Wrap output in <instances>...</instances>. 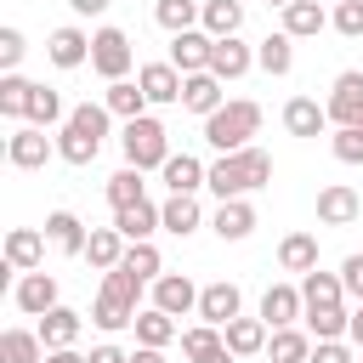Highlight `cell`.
Wrapping results in <instances>:
<instances>
[{"label": "cell", "instance_id": "obj_22", "mask_svg": "<svg viewBox=\"0 0 363 363\" xmlns=\"http://www.w3.org/2000/svg\"><path fill=\"white\" fill-rule=\"evenodd\" d=\"M221 102H227V96H221V79H216V74H187V79H182V108H187V113L210 119Z\"/></svg>", "mask_w": 363, "mask_h": 363}, {"label": "cell", "instance_id": "obj_5", "mask_svg": "<svg viewBox=\"0 0 363 363\" xmlns=\"http://www.w3.org/2000/svg\"><path fill=\"white\" fill-rule=\"evenodd\" d=\"M91 68H96L108 85L125 79V74H130V34L113 28V23H102V28L91 34Z\"/></svg>", "mask_w": 363, "mask_h": 363}, {"label": "cell", "instance_id": "obj_25", "mask_svg": "<svg viewBox=\"0 0 363 363\" xmlns=\"http://www.w3.org/2000/svg\"><path fill=\"white\" fill-rule=\"evenodd\" d=\"M159 176H164V187H170V193H199V187L210 182V164H199L193 153H170Z\"/></svg>", "mask_w": 363, "mask_h": 363}, {"label": "cell", "instance_id": "obj_2", "mask_svg": "<svg viewBox=\"0 0 363 363\" xmlns=\"http://www.w3.org/2000/svg\"><path fill=\"white\" fill-rule=\"evenodd\" d=\"M142 301V278L136 272H125V267H113V272H102V289H96V301H91V323L96 329H130L136 323V306Z\"/></svg>", "mask_w": 363, "mask_h": 363}, {"label": "cell", "instance_id": "obj_10", "mask_svg": "<svg viewBox=\"0 0 363 363\" xmlns=\"http://www.w3.org/2000/svg\"><path fill=\"white\" fill-rule=\"evenodd\" d=\"M153 306L170 318H187V312H199V284L187 272H164V278H153Z\"/></svg>", "mask_w": 363, "mask_h": 363}, {"label": "cell", "instance_id": "obj_37", "mask_svg": "<svg viewBox=\"0 0 363 363\" xmlns=\"http://www.w3.org/2000/svg\"><path fill=\"white\" fill-rule=\"evenodd\" d=\"M0 363H45L40 329H6L0 335Z\"/></svg>", "mask_w": 363, "mask_h": 363}, {"label": "cell", "instance_id": "obj_46", "mask_svg": "<svg viewBox=\"0 0 363 363\" xmlns=\"http://www.w3.org/2000/svg\"><path fill=\"white\" fill-rule=\"evenodd\" d=\"M23 51H28V40H23V28H0V68L6 74H17V62H23Z\"/></svg>", "mask_w": 363, "mask_h": 363}, {"label": "cell", "instance_id": "obj_17", "mask_svg": "<svg viewBox=\"0 0 363 363\" xmlns=\"http://www.w3.org/2000/svg\"><path fill=\"white\" fill-rule=\"evenodd\" d=\"M45 57H51L57 68H79V62H91V34H85V28H74V23H62V28H51Z\"/></svg>", "mask_w": 363, "mask_h": 363}, {"label": "cell", "instance_id": "obj_53", "mask_svg": "<svg viewBox=\"0 0 363 363\" xmlns=\"http://www.w3.org/2000/svg\"><path fill=\"white\" fill-rule=\"evenodd\" d=\"M45 363H85V352H74V346H62V352H45Z\"/></svg>", "mask_w": 363, "mask_h": 363}, {"label": "cell", "instance_id": "obj_28", "mask_svg": "<svg viewBox=\"0 0 363 363\" xmlns=\"http://www.w3.org/2000/svg\"><path fill=\"white\" fill-rule=\"evenodd\" d=\"M301 301H306V312H318V306H346V284H340V272H306L301 278Z\"/></svg>", "mask_w": 363, "mask_h": 363}, {"label": "cell", "instance_id": "obj_4", "mask_svg": "<svg viewBox=\"0 0 363 363\" xmlns=\"http://www.w3.org/2000/svg\"><path fill=\"white\" fill-rule=\"evenodd\" d=\"M119 147H125V164H136V170H164V159H170V130H164L153 113H142V119L125 125Z\"/></svg>", "mask_w": 363, "mask_h": 363}, {"label": "cell", "instance_id": "obj_41", "mask_svg": "<svg viewBox=\"0 0 363 363\" xmlns=\"http://www.w3.org/2000/svg\"><path fill=\"white\" fill-rule=\"evenodd\" d=\"M28 96H34V79L0 74V113H6V119H28Z\"/></svg>", "mask_w": 363, "mask_h": 363}, {"label": "cell", "instance_id": "obj_24", "mask_svg": "<svg viewBox=\"0 0 363 363\" xmlns=\"http://www.w3.org/2000/svg\"><path fill=\"white\" fill-rule=\"evenodd\" d=\"M136 85L147 91V102H182V74L170 62H142L136 68Z\"/></svg>", "mask_w": 363, "mask_h": 363}, {"label": "cell", "instance_id": "obj_16", "mask_svg": "<svg viewBox=\"0 0 363 363\" xmlns=\"http://www.w3.org/2000/svg\"><path fill=\"white\" fill-rule=\"evenodd\" d=\"M45 261V233L40 227H11L6 233V267L11 272H40Z\"/></svg>", "mask_w": 363, "mask_h": 363}, {"label": "cell", "instance_id": "obj_19", "mask_svg": "<svg viewBox=\"0 0 363 363\" xmlns=\"http://www.w3.org/2000/svg\"><path fill=\"white\" fill-rule=\"evenodd\" d=\"M284 130L289 136H323L329 130V108L318 96H289L284 102Z\"/></svg>", "mask_w": 363, "mask_h": 363}, {"label": "cell", "instance_id": "obj_35", "mask_svg": "<svg viewBox=\"0 0 363 363\" xmlns=\"http://www.w3.org/2000/svg\"><path fill=\"white\" fill-rule=\"evenodd\" d=\"M130 329H136V346H159V352H164V346L176 340V318H170V312H159V306H142Z\"/></svg>", "mask_w": 363, "mask_h": 363}, {"label": "cell", "instance_id": "obj_29", "mask_svg": "<svg viewBox=\"0 0 363 363\" xmlns=\"http://www.w3.org/2000/svg\"><path fill=\"white\" fill-rule=\"evenodd\" d=\"M79 312L74 306H51L45 318H40V340H45V352H62V346H74L79 340Z\"/></svg>", "mask_w": 363, "mask_h": 363}, {"label": "cell", "instance_id": "obj_1", "mask_svg": "<svg viewBox=\"0 0 363 363\" xmlns=\"http://www.w3.org/2000/svg\"><path fill=\"white\" fill-rule=\"evenodd\" d=\"M272 182V153L267 147H244V153H221L216 164H210V193L227 204V199H250L255 187H267Z\"/></svg>", "mask_w": 363, "mask_h": 363}, {"label": "cell", "instance_id": "obj_44", "mask_svg": "<svg viewBox=\"0 0 363 363\" xmlns=\"http://www.w3.org/2000/svg\"><path fill=\"white\" fill-rule=\"evenodd\" d=\"M119 267H125V272H136L142 284H153V278H164V255H159L153 244H130Z\"/></svg>", "mask_w": 363, "mask_h": 363}, {"label": "cell", "instance_id": "obj_13", "mask_svg": "<svg viewBox=\"0 0 363 363\" xmlns=\"http://www.w3.org/2000/svg\"><path fill=\"white\" fill-rule=\"evenodd\" d=\"M182 357H187V363H238V357L227 352V340H221L216 323H193V329H182Z\"/></svg>", "mask_w": 363, "mask_h": 363}, {"label": "cell", "instance_id": "obj_45", "mask_svg": "<svg viewBox=\"0 0 363 363\" xmlns=\"http://www.w3.org/2000/svg\"><path fill=\"white\" fill-rule=\"evenodd\" d=\"M329 147H335L340 164H363V125H340V130L329 136Z\"/></svg>", "mask_w": 363, "mask_h": 363}, {"label": "cell", "instance_id": "obj_43", "mask_svg": "<svg viewBox=\"0 0 363 363\" xmlns=\"http://www.w3.org/2000/svg\"><path fill=\"white\" fill-rule=\"evenodd\" d=\"M352 329V312L346 306H318V312H306V335L312 340H340Z\"/></svg>", "mask_w": 363, "mask_h": 363}, {"label": "cell", "instance_id": "obj_11", "mask_svg": "<svg viewBox=\"0 0 363 363\" xmlns=\"http://www.w3.org/2000/svg\"><path fill=\"white\" fill-rule=\"evenodd\" d=\"M238 306H244V295H238V284H227V278H216V284L199 289V318L216 323V329H227L233 318H244Z\"/></svg>", "mask_w": 363, "mask_h": 363}, {"label": "cell", "instance_id": "obj_50", "mask_svg": "<svg viewBox=\"0 0 363 363\" xmlns=\"http://www.w3.org/2000/svg\"><path fill=\"white\" fill-rule=\"evenodd\" d=\"M85 363H130V352H119L113 340H102V346H91V352H85Z\"/></svg>", "mask_w": 363, "mask_h": 363}, {"label": "cell", "instance_id": "obj_27", "mask_svg": "<svg viewBox=\"0 0 363 363\" xmlns=\"http://www.w3.org/2000/svg\"><path fill=\"white\" fill-rule=\"evenodd\" d=\"M278 267L284 272H301V278L318 272V238L312 233H284L278 238Z\"/></svg>", "mask_w": 363, "mask_h": 363}, {"label": "cell", "instance_id": "obj_38", "mask_svg": "<svg viewBox=\"0 0 363 363\" xmlns=\"http://www.w3.org/2000/svg\"><path fill=\"white\" fill-rule=\"evenodd\" d=\"M96 153H102V142H96L91 130H79V125H62V130H57V159H62V164H91Z\"/></svg>", "mask_w": 363, "mask_h": 363}, {"label": "cell", "instance_id": "obj_26", "mask_svg": "<svg viewBox=\"0 0 363 363\" xmlns=\"http://www.w3.org/2000/svg\"><path fill=\"white\" fill-rule=\"evenodd\" d=\"M125 250H130V244H125V233H119V227H91V244H85V261H91L96 272H113V267L125 261Z\"/></svg>", "mask_w": 363, "mask_h": 363}, {"label": "cell", "instance_id": "obj_3", "mask_svg": "<svg viewBox=\"0 0 363 363\" xmlns=\"http://www.w3.org/2000/svg\"><path fill=\"white\" fill-rule=\"evenodd\" d=\"M255 130H261V102H250V96H233L204 119V142L216 153H244Z\"/></svg>", "mask_w": 363, "mask_h": 363}, {"label": "cell", "instance_id": "obj_31", "mask_svg": "<svg viewBox=\"0 0 363 363\" xmlns=\"http://www.w3.org/2000/svg\"><path fill=\"white\" fill-rule=\"evenodd\" d=\"M323 28H329V11H323L318 0L284 6V34H289V40H312V34H323Z\"/></svg>", "mask_w": 363, "mask_h": 363}, {"label": "cell", "instance_id": "obj_36", "mask_svg": "<svg viewBox=\"0 0 363 363\" xmlns=\"http://www.w3.org/2000/svg\"><path fill=\"white\" fill-rule=\"evenodd\" d=\"M153 17H159L164 34H187V28H199L204 0H153Z\"/></svg>", "mask_w": 363, "mask_h": 363}, {"label": "cell", "instance_id": "obj_48", "mask_svg": "<svg viewBox=\"0 0 363 363\" xmlns=\"http://www.w3.org/2000/svg\"><path fill=\"white\" fill-rule=\"evenodd\" d=\"M340 284H346V295L363 306V250H352V255L340 261Z\"/></svg>", "mask_w": 363, "mask_h": 363}, {"label": "cell", "instance_id": "obj_30", "mask_svg": "<svg viewBox=\"0 0 363 363\" xmlns=\"http://www.w3.org/2000/svg\"><path fill=\"white\" fill-rule=\"evenodd\" d=\"M221 340H227L233 357H255V352H267V323L261 318H233L221 329Z\"/></svg>", "mask_w": 363, "mask_h": 363}, {"label": "cell", "instance_id": "obj_56", "mask_svg": "<svg viewBox=\"0 0 363 363\" xmlns=\"http://www.w3.org/2000/svg\"><path fill=\"white\" fill-rule=\"evenodd\" d=\"M357 363H363V357H357Z\"/></svg>", "mask_w": 363, "mask_h": 363}, {"label": "cell", "instance_id": "obj_7", "mask_svg": "<svg viewBox=\"0 0 363 363\" xmlns=\"http://www.w3.org/2000/svg\"><path fill=\"white\" fill-rule=\"evenodd\" d=\"M323 108H329V125H335V130H340V125H363V74H357V68L335 74Z\"/></svg>", "mask_w": 363, "mask_h": 363}, {"label": "cell", "instance_id": "obj_14", "mask_svg": "<svg viewBox=\"0 0 363 363\" xmlns=\"http://www.w3.org/2000/svg\"><path fill=\"white\" fill-rule=\"evenodd\" d=\"M357 216H363V199H357L346 182H329V187L318 193V221H323V227H352Z\"/></svg>", "mask_w": 363, "mask_h": 363}, {"label": "cell", "instance_id": "obj_42", "mask_svg": "<svg viewBox=\"0 0 363 363\" xmlns=\"http://www.w3.org/2000/svg\"><path fill=\"white\" fill-rule=\"evenodd\" d=\"M102 193H108V204H113V210H125V204H142V199H147V193H142V170H136V164L113 170Z\"/></svg>", "mask_w": 363, "mask_h": 363}, {"label": "cell", "instance_id": "obj_55", "mask_svg": "<svg viewBox=\"0 0 363 363\" xmlns=\"http://www.w3.org/2000/svg\"><path fill=\"white\" fill-rule=\"evenodd\" d=\"M267 6H278V11H284V6H295V0H267Z\"/></svg>", "mask_w": 363, "mask_h": 363}, {"label": "cell", "instance_id": "obj_15", "mask_svg": "<svg viewBox=\"0 0 363 363\" xmlns=\"http://www.w3.org/2000/svg\"><path fill=\"white\" fill-rule=\"evenodd\" d=\"M45 244H51L57 255H85L91 233H85V221H79L74 210H51V216H45Z\"/></svg>", "mask_w": 363, "mask_h": 363}, {"label": "cell", "instance_id": "obj_8", "mask_svg": "<svg viewBox=\"0 0 363 363\" xmlns=\"http://www.w3.org/2000/svg\"><path fill=\"white\" fill-rule=\"evenodd\" d=\"M210 45H216V40H210L204 28L170 34V57H164V62H170V68H176L182 79H187V74H210Z\"/></svg>", "mask_w": 363, "mask_h": 363}, {"label": "cell", "instance_id": "obj_40", "mask_svg": "<svg viewBox=\"0 0 363 363\" xmlns=\"http://www.w3.org/2000/svg\"><path fill=\"white\" fill-rule=\"evenodd\" d=\"M312 335L306 329H272V340H267V352H272V363H306L312 357Z\"/></svg>", "mask_w": 363, "mask_h": 363}, {"label": "cell", "instance_id": "obj_21", "mask_svg": "<svg viewBox=\"0 0 363 363\" xmlns=\"http://www.w3.org/2000/svg\"><path fill=\"white\" fill-rule=\"evenodd\" d=\"M210 227H216V238H221V244H238V238H250V233H255V204H250V199H227V204H216Z\"/></svg>", "mask_w": 363, "mask_h": 363}, {"label": "cell", "instance_id": "obj_9", "mask_svg": "<svg viewBox=\"0 0 363 363\" xmlns=\"http://www.w3.org/2000/svg\"><path fill=\"white\" fill-rule=\"evenodd\" d=\"M301 318H306L301 289H295V284H267V295H261V323H267V329H295Z\"/></svg>", "mask_w": 363, "mask_h": 363}, {"label": "cell", "instance_id": "obj_49", "mask_svg": "<svg viewBox=\"0 0 363 363\" xmlns=\"http://www.w3.org/2000/svg\"><path fill=\"white\" fill-rule=\"evenodd\" d=\"M306 363H357V357H352V346H346V340H318Z\"/></svg>", "mask_w": 363, "mask_h": 363}, {"label": "cell", "instance_id": "obj_12", "mask_svg": "<svg viewBox=\"0 0 363 363\" xmlns=\"http://www.w3.org/2000/svg\"><path fill=\"white\" fill-rule=\"evenodd\" d=\"M11 301H17V312H28V318H45L51 306H62V301H57V278H51V272H23V278H17V289H11Z\"/></svg>", "mask_w": 363, "mask_h": 363}, {"label": "cell", "instance_id": "obj_6", "mask_svg": "<svg viewBox=\"0 0 363 363\" xmlns=\"http://www.w3.org/2000/svg\"><path fill=\"white\" fill-rule=\"evenodd\" d=\"M51 153H57V142H51L40 125H17V130L6 136V164H11V170H40Z\"/></svg>", "mask_w": 363, "mask_h": 363}, {"label": "cell", "instance_id": "obj_51", "mask_svg": "<svg viewBox=\"0 0 363 363\" xmlns=\"http://www.w3.org/2000/svg\"><path fill=\"white\" fill-rule=\"evenodd\" d=\"M68 6H74V17H102L113 0H68Z\"/></svg>", "mask_w": 363, "mask_h": 363}, {"label": "cell", "instance_id": "obj_52", "mask_svg": "<svg viewBox=\"0 0 363 363\" xmlns=\"http://www.w3.org/2000/svg\"><path fill=\"white\" fill-rule=\"evenodd\" d=\"M130 363H164V352H159V346H136V352H130Z\"/></svg>", "mask_w": 363, "mask_h": 363}, {"label": "cell", "instance_id": "obj_34", "mask_svg": "<svg viewBox=\"0 0 363 363\" xmlns=\"http://www.w3.org/2000/svg\"><path fill=\"white\" fill-rule=\"evenodd\" d=\"M102 102H108V113H113V119H125V125H130V119H142V113H147V91H142V85H136V79H113V85H108V96H102Z\"/></svg>", "mask_w": 363, "mask_h": 363}, {"label": "cell", "instance_id": "obj_32", "mask_svg": "<svg viewBox=\"0 0 363 363\" xmlns=\"http://www.w3.org/2000/svg\"><path fill=\"white\" fill-rule=\"evenodd\" d=\"M199 28H204L210 40H233V34L244 28V6H238V0H204Z\"/></svg>", "mask_w": 363, "mask_h": 363}, {"label": "cell", "instance_id": "obj_54", "mask_svg": "<svg viewBox=\"0 0 363 363\" xmlns=\"http://www.w3.org/2000/svg\"><path fill=\"white\" fill-rule=\"evenodd\" d=\"M346 335H352V346L363 352V306H352V329H346Z\"/></svg>", "mask_w": 363, "mask_h": 363}, {"label": "cell", "instance_id": "obj_47", "mask_svg": "<svg viewBox=\"0 0 363 363\" xmlns=\"http://www.w3.org/2000/svg\"><path fill=\"white\" fill-rule=\"evenodd\" d=\"M329 23H335V28L346 34V40H363V0H340Z\"/></svg>", "mask_w": 363, "mask_h": 363}, {"label": "cell", "instance_id": "obj_33", "mask_svg": "<svg viewBox=\"0 0 363 363\" xmlns=\"http://www.w3.org/2000/svg\"><path fill=\"white\" fill-rule=\"evenodd\" d=\"M255 68H267L272 79H284V74L295 68V40H289L284 28H278V34H267V40L255 45Z\"/></svg>", "mask_w": 363, "mask_h": 363}, {"label": "cell", "instance_id": "obj_23", "mask_svg": "<svg viewBox=\"0 0 363 363\" xmlns=\"http://www.w3.org/2000/svg\"><path fill=\"white\" fill-rule=\"evenodd\" d=\"M159 221H164V233H176V238L199 233V221H204V210H199V193H170V199L159 204Z\"/></svg>", "mask_w": 363, "mask_h": 363}, {"label": "cell", "instance_id": "obj_20", "mask_svg": "<svg viewBox=\"0 0 363 363\" xmlns=\"http://www.w3.org/2000/svg\"><path fill=\"white\" fill-rule=\"evenodd\" d=\"M113 227L125 233V244H153V233H159L164 221H159V204H153V199H142V204L113 210Z\"/></svg>", "mask_w": 363, "mask_h": 363}, {"label": "cell", "instance_id": "obj_39", "mask_svg": "<svg viewBox=\"0 0 363 363\" xmlns=\"http://www.w3.org/2000/svg\"><path fill=\"white\" fill-rule=\"evenodd\" d=\"M23 125H40V130H51V125H68V108H62V96L51 91V85H34V96H28V119Z\"/></svg>", "mask_w": 363, "mask_h": 363}, {"label": "cell", "instance_id": "obj_18", "mask_svg": "<svg viewBox=\"0 0 363 363\" xmlns=\"http://www.w3.org/2000/svg\"><path fill=\"white\" fill-rule=\"evenodd\" d=\"M250 68H255V51H250V45H244L238 34H233V40H216V45H210V74H216L221 85H227V79H244Z\"/></svg>", "mask_w": 363, "mask_h": 363}]
</instances>
